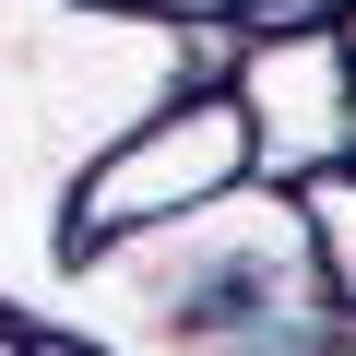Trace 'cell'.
<instances>
[{"label": "cell", "instance_id": "obj_6", "mask_svg": "<svg viewBox=\"0 0 356 356\" xmlns=\"http://www.w3.org/2000/svg\"><path fill=\"white\" fill-rule=\"evenodd\" d=\"M0 356H95V344H72V332H48V321H0Z\"/></svg>", "mask_w": 356, "mask_h": 356}, {"label": "cell", "instance_id": "obj_4", "mask_svg": "<svg viewBox=\"0 0 356 356\" xmlns=\"http://www.w3.org/2000/svg\"><path fill=\"white\" fill-rule=\"evenodd\" d=\"M297 226H309L321 309H332V321H356V166H321V178H297Z\"/></svg>", "mask_w": 356, "mask_h": 356}, {"label": "cell", "instance_id": "obj_2", "mask_svg": "<svg viewBox=\"0 0 356 356\" xmlns=\"http://www.w3.org/2000/svg\"><path fill=\"white\" fill-rule=\"evenodd\" d=\"M250 191V119L226 83H191L178 107H154L131 143H107L83 166V191H72V261L107 250V238H143V226H178V214H202Z\"/></svg>", "mask_w": 356, "mask_h": 356}, {"label": "cell", "instance_id": "obj_1", "mask_svg": "<svg viewBox=\"0 0 356 356\" xmlns=\"http://www.w3.org/2000/svg\"><path fill=\"white\" fill-rule=\"evenodd\" d=\"M238 36L154 24L131 0H0V321H36L72 273V191L191 83H226Z\"/></svg>", "mask_w": 356, "mask_h": 356}, {"label": "cell", "instance_id": "obj_7", "mask_svg": "<svg viewBox=\"0 0 356 356\" xmlns=\"http://www.w3.org/2000/svg\"><path fill=\"white\" fill-rule=\"evenodd\" d=\"M332 36H344V60H356V0H332Z\"/></svg>", "mask_w": 356, "mask_h": 356}, {"label": "cell", "instance_id": "obj_3", "mask_svg": "<svg viewBox=\"0 0 356 356\" xmlns=\"http://www.w3.org/2000/svg\"><path fill=\"white\" fill-rule=\"evenodd\" d=\"M226 95L250 119V178L297 191L321 166H356V60L332 24H261L226 48Z\"/></svg>", "mask_w": 356, "mask_h": 356}, {"label": "cell", "instance_id": "obj_5", "mask_svg": "<svg viewBox=\"0 0 356 356\" xmlns=\"http://www.w3.org/2000/svg\"><path fill=\"white\" fill-rule=\"evenodd\" d=\"M154 24H202V36H261V24H332V0H131Z\"/></svg>", "mask_w": 356, "mask_h": 356}]
</instances>
